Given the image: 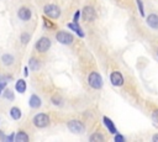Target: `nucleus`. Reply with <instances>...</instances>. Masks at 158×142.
I'll return each instance as SVG.
<instances>
[{
  "label": "nucleus",
  "mask_w": 158,
  "mask_h": 142,
  "mask_svg": "<svg viewBox=\"0 0 158 142\" xmlns=\"http://www.w3.org/2000/svg\"><path fill=\"white\" fill-rule=\"evenodd\" d=\"M43 11H44V15L48 16V17H51V19H57V17H59V15H60L59 7H58L57 5H53V4L46 5L44 9H43Z\"/></svg>",
  "instance_id": "nucleus-1"
},
{
  "label": "nucleus",
  "mask_w": 158,
  "mask_h": 142,
  "mask_svg": "<svg viewBox=\"0 0 158 142\" xmlns=\"http://www.w3.org/2000/svg\"><path fill=\"white\" fill-rule=\"evenodd\" d=\"M89 84H90V86L91 88H94V89H100L101 86H102V79H101V77H100V74L99 73H96V72H93V73H90V75H89Z\"/></svg>",
  "instance_id": "nucleus-2"
},
{
  "label": "nucleus",
  "mask_w": 158,
  "mask_h": 142,
  "mask_svg": "<svg viewBox=\"0 0 158 142\" xmlns=\"http://www.w3.org/2000/svg\"><path fill=\"white\" fill-rule=\"evenodd\" d=\"M33 123H35V126H37L40 128L46 127V126L49 125V117L46 114H37L33 117Z\"/></svg>",
  "instance_id": "nucleus-3"
},
{
  "label": "nucleus",
  "mask_w": 158,
  "mask_h": 142,
  "mask_svg": "<svg viewBox=\"0 0 158 142\" xmlns=\"http://www.w3.org/2000/svg\"><path fill=\"white\" fill-rule=\"evenodd\" d=\"M56 37H57V41L59 43H63V44H70L73 42V36L65 31H59Z\"/></svg>",
  "instance_id": "nucleus-4"
},
{
  "label": "nucleus",
  "mask_w": 158,
  "mask_h": 142,
  "mask_svg": "<svg viewBox=\"0 0 158 142\" xmlns=\"http://www.w3.org/2000/svg\"><path fill=\"white\" fill-rule=\"evenodd\" d=\"M49 47H51V41H49V38H47V37L40 38V40L37 41V43H36V49H37L38 52H46V51H48Z\"/></svg>",
  "instance_id": "nucleus-5"
},
{
  "label": "nucleus",
  "mask_w": 158,
  "mask_h": 142,
  "mask_svg": "<svg viewBox=\"0 0 158 142\" xmlns=\"http://www.w3.org/2000/svg\"><path fill=\"white\" fill-rule=\"evenodd\" d=\"M68 128L74 133H80L84 130V125L78 120H72L68 122Z\"/></svg>",
  "instance_id": "nucleus-6"
},
{
  "label": "nucleus",
  "mask_w": 158,
  "mask_h": 142,
  "mask_svg": "<svg viewBox=\"0 0 158 142\" xmlns=\"http://www.w3.org/2000/svg\"><path fill=\"white\" fill-rule=\"evenodd\" d=\"M110 80H111V84L115 86H120L123 84V77L120 72H112L110 74Z\"/></svg>",
  "instance_id": "nucleus-7"
},
{
  "label": "nucleus",
  "mask_w": 158,
  "mask_h": 142,
  "mask_svg": "<svg viewBox=\"0 0 158 142\" xmlns=\"http://www.w3.org/2000/svg\"><path fill=\"white\" fill-rule=\"evenodd\" d=\"M96 17L95 15V10L91 6H85L83 10V19L85 21H94Z\"/></svg>",
  "instance_id": "nucleus-8"
},
{
  "label": "nucleus",
  "mask_w": 158,
  "mask_h": 142,
  "mask_svg": "<svg viewBox=\"0 0 158 142\" xmlns=\"http://www.w3.org/2000/svg\"><path fill=\"white\" fill-rule=\"evenodd\" d=\"M17 15H19V17L21 19V20H23V21H27V20H30L31 19V10L28 9V7H21L20 10H19V12H17Z\"/></svg>",
  "instance_id": "nucleus-9"
},
{
  "label": "nucleus",
  "mask_w": 158,
  "mask_h": 142,
  "mask_svg": "<svg viewBox=\"0 0 158 142\" xmlns=\"http://www.w3.org/2000/svg\"><path fill=\"white\" fill-rule=\"evenodd\" d=\"M102 122H104V125L107 127V130H109V132H110V133H112V135H116V133H117V130H116V127H115L114 122H112L109 117L104 116V117H102Z\"/></svg>",
  "instance_id": "nucleus-10"
},
{
  "label": "nucleus",
  "mask_w": 158,
  "mask_h": 142,
  "mask_svg": "<svg viewBox=\"0 0 158 142\" xmlns=\"http://www.w3.org/2000/svg\"><path fill=\"white\" fill-rule=\"evenodd\" d=\"M147 23L152 28H158V16L156 14H152L147 17Z\"/></svg>",
  "instance_id": "nucleus-11"
},
{
  "label": "nucleus",
  "mask_w": 158,
  "mask_h": 142,
  "mask_svg": "<svg viewBox=\"0 0 158 142\" xmlns=\"http://www.w3.org/2000/svg\"><path fill=\"white\" fill-rule=\"evenodd\" d=\"M68 27H69L70 30H73L79 37H84V32H83V30L79 27L78 22H70V23H68Z\"/></svg>",
  "instance_id": "nucleus-12"
},
{
  "label": "nucleus",
  "mask_w": 158,
  "mask_h": 142,
  "mask_svg": "<svg viewBox=\"0 0 158 142\" xmlns=\"http://www.w3.org/2000/svg\"><path fill=\"white\" fill-rule=\"evenodd\" d=\"M15 89H16L17 93H21V94L25 93V90H26V81H25L23 79H19V80L16 81Z\"/></svg>",
  "instance_id": "nucleus-13"
},
{
  "label": "nucleus",
  "mask_w": 158,
  "mask_h": 142,
  "mask_svg": "<svg viewBox=\"0 0 158 142\" xmlns=\"http://www.w3.org/2000/svg\"><path fill=\"white\" fill-rule=\"evenodd\" d=\"M30 106L33 107V109H37L41 106V99L37 96V95H32L30 98Z\"/></svg>",
  "instance_id": "nucleus-14"
},
{
  "label": "nucleus",
  "mask_w": 158,
  "mask_h": 142,
  "mask_svg": "<svg viewBox=\"0 0 158 142\" xmlns=\"http://www.w3.org/2000/svg\"><path fill=\"white\" fill-rule=\"evenodd\" d=\"M15 141L16 142H28V136L23 131H19L15 137Z\"/></svg>",
  "instance_id": "nucleus-15"
},
{
  "label": "nucleus",
  "mask_w": 158,
  "mask_h": 142,
  "mask_svg": "<svg viewBox=\"0 0 158 142\" xmlns=\"http://www.w3.org/2000/svg\"><path fill=\"white\" fill-rule=\"evenodd\" d=\"M10 115H11V117H12L14 120H19V119L21 117V110L15 106V107H12V109L10 110Z\"/></svg>",
  "instance_id": "nucleus-16"
},
{
  "label": "nucleus",
  "mask_w": 158,
  "mask_h": 142,
  "mask_svg": "<svg viewBox=\"0 0 158 142\" xmlns=\"http://www.w3.org/2000/svg\"><path fill=\"white\" fill-rule=\"evenodd\" d=\"M2 62H4L6 65H10V64L14 62V57L10 56V54H4V56H2Z\"/></svg>",
  "instance_id": "nucleus-17"
},
{
  "label": "nucleus",
  "mask_w": 158,
  "mask_h": 142,
  "mask_svg": "<svg viewBox=\"0 0 158 142\" xmlns=\"http://www.w3.org/2000/svg\"><path fill=\"white\" fill-rule=\"evenodd\" d=\"M30 68H31L32 70H37V69L40 68L38 61H37V59H35V58H31V59H30Z\"/></svg>",
  "instance_id": "nucleus-18"
},
{
  "label": "nucleus",
  "mask_w": 158,
  "mask_h": 142,
  "mask_svg": "<svg viewBox=\"0 0 158 142\" xmlns=\"http://www.w3.org/2000/svg\"><path fill=\"white\" fill-rule=\"evenodd\" d=\"M91 142H95V141H99V142H101V141H104V136H101L100 133H94V135H91L90 136V138H89Z\"/></svg>",
  "instance_id": "nucleus-19"
},
{
  "label": "nucleus",
  "mask_w": 158,
  "mask_h": 142,
  "mask_svg": "<svg viewBox=\"0 0 158 142\" xmlns=\"http://www.w3.org/2000/svg\"><path fill=\"white\" fill-rule=\"evenodd\" d=\"M136 2H137V6H138V9H139V14H141V16H144V7H143V2H142V0H136Z\"/></svg>",
  "instance_id": "nucleus-20"
},
{
  "label": "nucleus",
  "mask_w": 158,
  "mask_h": 142,
  "mask_svg": "<svg viewBox=\"0 0 158 142\" xmlns=\"http://www.w3.org/2000/svg\"><path fill=\"white\" fill-rule=\"evenodd\" d=\"M28 41H30V35L26 33V32H23V33L21 35V42H22L23 44H26V43H28Z\"/></svg>",
  "instance_id": "nucleus-21"
},
{
  "label": "nucleus",
  "mask_w": 158,
  "mask_h": 142,
  "mask_svg": "<svg viewBox=\"0 0 158 142\" xmlns=\"http://www.w3.org/2000/svg\"><path fill=\"white\" fill-rule=\"evenodd\" d=\"M4 96H5L6 99H9V100H12V99H14V94H12V91H11V90H9V89H6V90H5Z\"/></svg>",
  "instance_id": "nucleus-22"
},
{
  "label": "nucleus",
  "mask_w": 158,
  "mask_h": 142,
  "mask_svg": "<svg viewBox=\"0 0 158 142\" xmlns=\"http://www.w3.org/2000/svg\"><path fill=\"white\" fill-rule=\"evenodd\" d=\"M152 119H153L154 122L158 123V110H154V111L152 112Z\"/></svg>",
  "instance_id": "nucleus-23"
},
{
  "label": "nucleus",
  "mask_w": 158,
  "mask_h": 142,
  "mask_svg": "<svg viewBox=\"0 0 158 142\" xmlns=\"http://www.w3.org/2000/svg\"><path fill=\"white\" fill-rule=\"evenodd\" d=\"M123 141H125L123 136H121V135H116L115 136V142H123Z\"/></svg>",
  "instance_id": "nucleus-24"
},
{
  "label": "nucleus",
  "mask_w": 158,
  "mask_h": 142,
  "mask_svg": "<svg viewBox=\"0 0 158 142\" xmlns=\"http://www.w3.org/2000/svg\"><path fill=\"white\" fill-rule=\"evenodd\" d=\"M52 101H53V104H60V98H58V96H52Z\"/></svg>",
  "instance_id": "nucleus-25"
},
{
  "label": "nucleus",
  "mask_w": 158,
  "mask_h": 142,
  "mask_svg": "<svg viewBox=\"0 0 158 142\" xmlns=\"http://www.w3.org/2000/svg\"><path fill=\"white\" fill-rule=\"evenodd\" d=\"M5 86H6V81H0V94L2 93V90L5 89Z\"/></svg>",
  "instance_id": "nucleus-26"
},
{
  "label": "nucleus",
  "mask_w": 158,
  "mask_h": 142,
  "mask_svg": "<svg viewBox=\"0 0 158 142\" xmlns=\"http://www.w3.org/2000/svg\"><path fill=\"white\" fill-rule=\"evenodd\" d=\"M43 21H44V25H46L47 27H49V28H52V27H53V25H51V22H49L48 20H46V19H43Z\"/></svg>",
  "instance_id": "nucleus-27"
},
{
  "label": "nucleus",
  "mask_w": 158,
  "mask_h": 142,
  "mask_svg": "<svg viewBox=\"0 0 158 142\" xmlns=\"http://www.w3.org/2000/svg\"><path fill=\"white\" fill-rule=\"evenodd\" d=\"M79 15H80V12H79V11H77V12L74 14V22H78V19H79Z\"/></svg>",
  "instance_id": "nucleus-28"
},
{
  "label": "nucleus",
  "mask_w": 158,
  "mask_h": 142,
  "mask_svg": "<svg viewBox=\"0 0 158 142\" xmlns=\"http://www.w3.org/2000/svg\"><path fill=\"white\" fill-rule=\"evenodd\" d=\"M152 140H153V141H158V135H154V136L152 137Z\"/></svg>",
  "instance_id": "nucleus-29"
},
{
  "label": "nucleus",
  "mask_w": 158,
  "mask_h": 142,
  "mask_svg": "<svg viewBox=\"0 0 158 142\" xmlns=\"http://www.w3.org/2000/svg\"><path fill=\"white\" fill-rule=\"evenodd\" d=\"M23 74H25V77H27V74H28V73H27V68L23 69Z\"/></svg>",
  "instance_id": "nucleus-30"
}]
</instances>
